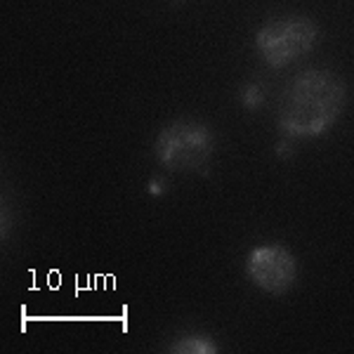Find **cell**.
Wrapping results in <instances>:
<instances>
[{"label": "cell", "mask_w": 354, "mask_h": 354, "mask_svg": "<svg viewBox=\"0 0 354 354\" xmlns=\"http://www.w3.org/2000/svg\"><path fill=\"white\" fill-rule=\"evenodd\" d=\"M319 43V26L305 15L272 17L255 31V53L270 68H286Z\"/></svg>", "instance_id": "obj_3"}, {"label": "cell", "mask_w": 354, "mask_h": 354, "mask_svg": "<svg viewBox=\"0 0 354 354\" xmlns=\"http://www.w3.org/2000/svg\"><path fill=\"white\" fill-rule=\"evenodd\" d=\"M277 156H279V158L293 156V140H290V137H283V140L277 145Z\"/></svg>", "instance_id": "obj_8"}, {"label": "cell", "mask_w": 354, "mask_h": 354, "mask_svg": "<svg viewBox=\"0 0 354 354\" xmlns=\"http://www.w3.org/2000/svg\"><path fill=\"white\" fill-rule=\"evenodd\" d=\"M153 153L165 170L208 175L215 153V135L201 121L177 118L161 128L153 142Z\"/></svg>", "instance_id": "obj_2"}, {"label": "cell", "mask_w": 354, "mask_h": 354, "mask_svg": "<svg viewBox=\"0 0 354 354\" xmlns=\"http://www.w3.org/2000/svg\"><path fill=\"white\" fill-rule=\"evenodd\" d=\"M175 3H180V0H175Z\"/></svg>", "instance_id": "obj_9"}, {"label": "cell", "mask_w": 354, "mask_h": 354, "mask_svg": "<svg viewBox=\"0 0 354 354\" xmlns=\"http://www.w3.org/2000/svg\"><path fill=\"white\" fill-rule=\"evenodd\" d=\"M241 104L248 111H258L265 104V85L262 83H245L241 88Z\"/></svg>", "instance_id": "obj_6"}, {"label": "cell", "mask_w": 354, "mask_h": 354, "mask_svg": "<svg viewBox=\"0 0 354 354\" xmlns=\"http://www.w3.org/2000/svg\"><path fill=\"white\" fill-rule=\"evenodd\" d=\"M165 192H168V182H165L163 177H151L149 185H147V194H151V196H163Z\"/></svg>", "instance_id": "obj_7"}, {"label": "cell", "mask_w": 354, "mask_h": 354, "mask_svg": "<svg viewBox=\"0 0 354 354\" xmlns=\"http://www.w3.org/2000/svg\"><path fill=\"white\" fill-rule=\"evenodd\" d=\"M347 106V85L335 71L307 68L283 90L279 130L290 140H317L340 121Z\"/></svg>", "instance_id": "obj_1"}, {"label": "cell", "mask_w": 354, "mask_h": 354, "mask_svg": "<svg viewBox=\"0 0 354 354\" xmlns=\"http://www.w3.org/2000/svg\"><path fill=\"white\" fill-rule=\"evenodd\" d=\"M168 350L173 354H218L220 347L215 345V340L208 333L192 330V333L180 335Z\"/></svg>", "instance_id": "obj_5"}, {"label": "cell", "mask_w": 354, "mask_h": 354, "mask_svg": "<svg viewBox=\"0 0 354 354\" xmlns=\"http://www.w3.org/2000/svg\"><path fill=\"white\" fill-rule=\"evenodd\" d=\"M245 277L255 288L283 295L298 281V260L283 243H260L245 255Z\"/></svg>", "instance_id": "obj_4"}]
</instances>
